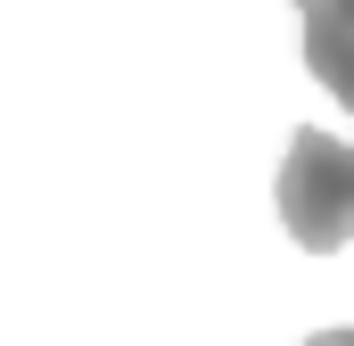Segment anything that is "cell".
I'll return each mask as SVG.
<instances>
[{
	"label": "cell",
	"instance_id": "6da1fadb",
	"mask_svg": "<svg viewBox=\"0 0 354 346\" xmlns=\"http://www.w3.org/2000/svg\"><path fill=\"white\" fill-rule=\"evenodd\" d=\"M346 198H354V165H346V140L338 132H297L288 157H280V215L288 231L330 256L346 239Z\"/></svg>",
	"mask_w": 354,
	"mask_h": 346
},
{
	"label": "cell",
	"instance_id": "7a4b0ae2",
	"mask_svg": "<svg viewBox=\"0 0 354 346\" xmlns=\"http://www.w3.org/2000/svg\"><path fill=\"white\" fill-rule=\"evenodd\" d=\"M305 8V58H313V75L346 99L354 91V50H346V33H354V0H297Z\"/></svg>",
	"mask_w": 354,
	"mask_h": 346
}]
</instances>
